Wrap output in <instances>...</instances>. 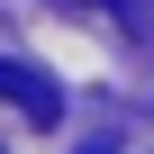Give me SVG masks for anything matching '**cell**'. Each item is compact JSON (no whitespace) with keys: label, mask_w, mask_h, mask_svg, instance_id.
<instances>
[{"label":"cell","mask_w":154,"mask_h":154,"mask_svg":"<svg viewBox=\"0 0 154 154\" xmlns=\"http://www.w3.org/2000/svg\"><path fill=\"white\" fill-rule=\"evenodd\" d=\"M0 100H9L27 127H54V118H63V91L45 82L36 63H18V54H0Z\"/></svg>","instance_id":"obj_1"},{"label":"cell","mask_w":154,"mask_h":154,"mask_svg":"<svg viewBox=\"0 0 154 154\" xmlns=\"http://www.w3.org/2000/svg\"><path fill=\"white\" fill-rule=\"evenodd\" d=\"M63 9H109L136 45H154V0H63Z\"/></svg>","instance_id":"obj_2"},{"label":"cell","mask_w":154,"mask_h":154,"mask_svg":"<svg viewBox=\"0 0 154 154\" xmlns=\"http://www.w3.org/2000/svg\"><path fill=\"white\" fill-rule=\"evenodd\" d=\"M0 154H9V145H0Z\"/></svg>","instance_id":"obj_3"}]
</instances>
